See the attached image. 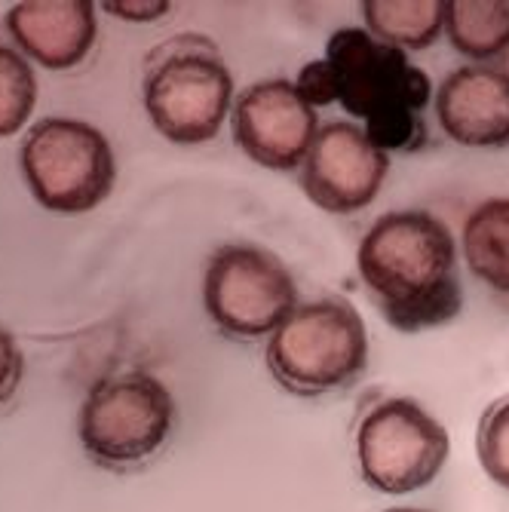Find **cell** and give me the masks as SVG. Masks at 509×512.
Masks as SVG:
<instances>
[{"instance_id": "44dd1931", "label": "cell", "mask_w": 509, "mask_h": 512, "mask_svg": "<svg viewBox=\"0 0 509 512\" xmlns=\"http://www.w3.org/2000/svg\"><path fill=\"white\" fill-rule=\"evenodd\" d=\"M105 13L120 16L123 22H157L172 7L166 0H114V4H102Z\"/></svg>"}, {"instance_id": "2e32d148", "label": "cell", "mask_w": 509, "mask_h": 512, "mask_svg": "<svg viewBox=\"0 0 509 512\" xmlns=\"http://www.w3.org/2000/svg\"><path fill=\"white\" fill-rule=\"evenodd\" d=\"M37 102V80L31 65L10 46H0V138L25 126Z\"/></svg>"}, {"instance_id": "6da1fadb", "label": "cell", "mask_w": 509, "mask_h": 512, "mask_svg": "<svg viewBox=\"0 0 509 512\" xmlns=\"http://www.w3.org/2000/svg\"><path fill=\"white\" fill-rule=\"evenodd\" d=\"M356 267L396 332L442 329L464 307L454 234L430 212L402 209L378 218L359 243Z\"/></svg>"}, {"instance_id": "3957f363", "label": "cell", "mask_w": 509, "mask_h": 512, "mask_svg": "<svg viewBox=\"0 0 509 512\" xmlns=\"http://www.w3.org/2000/svg\"><path fill=\"white\" fill-rule=\"evenodd\" d=\"M267 368L292 396L347 390L368 365V332L356 307L338 295L298 304L267 338Z\"/></svg>"}, {"instance_id": "5bb4252c", "label": "cell", "mask_w": 509, "mask_h": 512, "mask_svg": "<svg viewBox=\"0 0 509 512\" xmlns=\"http://www.w3.org/2000/svg\"><path fill=\"white\" fill-rule=\"evenodd\" d=\"M448 0H365V31L402 53L427 50L445 31Z\"/></svg>"}, {"instance_id": "277c9868", "label": "cell", "mask_w": 509, "mask_h": 512, "mask_svg": "<svg viewBox=\"0 0 509 512\" xmlns=\"http://www.w3.org/2000/svg\"><path fill=\"white\" fill-rule=\"evenodd\" d=\"M175 402L163 381L145 371H123L92 387L80 405V445L108 470L138 467L169 439Z\"/></svg>"}, {"instance_id": "8fae6325", "label": "cell", "mask_w": 509, "mask_h": 512, "mask_svg": "<svg viewBox=\"0 0 509 512\" xmlns=\"http://www.w3.org/2000/svg\"><path fill=\"white\" fill-rule=\"evenodd\" d=\"M436 120L464 148L509 145V74L494 65H464L436 89Z\"/></svg>"}, {"instance_id": "9a60e30c", "label": "cell", "mask_w": 509, "mask_h": 512, "mask_svg": "<svg viewBox=\"0 0 509 512\" xmlns=\"http://www.w3.org/2000/svg\"><path fill=\"white\" fill-rule=\"evenodd\" d=\"M445 34L451 46L473 62L509 53V0H448Z\"/></svg>"}, {"instance_id": "d6986e66", "label": "cell", "mask_w": 509, "mask_h": 512, "mask_svg": "<svg viewBox=\"0 0 509 512\" xmlns=\"http://www.w3.org/2000/svg\"><path fill=\"white\" fill-rule=\"evenodd\" d=\"M298 96L310 105V108H322L338 102V74L332 68V62L322 56L316 62H307L295 80Z\"/></svg>"}, {"instance_id": "4fadbf2b", "label": "cell", "mask_w": 509, "mask_h": 512, "mask_svg": "<svg viewBox=\"0 0 509 512\" xmlns=\"http://www.w3.org/2000/svg\"><path fill=\"white\" fill-rule=\"evenodd\" d=\"M460 252L476 279L509 295V197L485 200L467 215Z\"/></svg>"}, {"instance_id": "603a6c76", "label": "cell", "mask_w": 509, "mask_h": 512, "mask_svg": "<svg viewBox=\"0 0 509 512\" xmlns=\"http://www.w3.org/2000/svg\"><path fill=\"white\" fill-rule=\"evenodd\" d=\"M503 71H506V74H509V53H506V68H503Z\"/></svg>"}, {"instance_id": "5b68a950", "label": "cell", "mask_w": 509, "mask_h": 512, "mask_svg": "<svg viewBox=\"0 0 509 512\" xmlns=\"http://www.w3.org/2000/svg\"><path fill=\"white\" fill-rule=\"evenodd\" d=\"M22 172L34 200L50 212L96 209L117 181V163L108 138L83 120L46 117L22 142Z\"/></svg>"}, {"instance_id": "8992f818", "label": "cell", "mask_w": 509, "mask_h": 512, "mask_svg": "<svg viewBox=\"0 0 509 512\" xmlns=\"http://www.w3.org/2000/svg\"><path fill=\"white\" fill-rule=\"evenodd\" d=\"M203 304L227 338H270L298 310V286L273 252L252 243H224L203 276Z\"/></svg>"}, {"instance_id": "9c48e42d", "label": "cell", "mask_w": 509, "mask_h": 512, "mask_svg": "<svg viewBox=\"0 0 509 512\" xmlns=\"http://www.w3.org/2000/svg\"><path fill=\"white\" fill-rule=\"evenodd\" d=\"M319 129L316 108H310L298 96L295 83L283 77L252 83L230 108V132L240 151L273 172L301 169Z\"/></svg>"}, {"instance_id": "ba28073f", "label": "cell", "mask_w": 509, "mask_h": 512, "mask_svg": "<svg viewBox=\"0 0 509 512\" xmlns=\"http://www.w3.org/2000/svg\"><path fill=\"white\" fill-rule=\"evenodd\" d=\"M326 59L338 74V105L362 123L396 111L421 114L433 99L430 77L408 53L365 28H338L326 43Z\"/></svg>"}, {"instance_id": "30bf717a", "label": "cell", "mask_w": 509, "mask_h": 512, "mask_svg": "<svg viewBox=\"0 0 509 512\" xmlns=\"http://www.w3.org/2000/svg\"><path fill=\"white\" fill-rule=\"evenodd\" d=\"M390 172V154L372 145L359 123L335 120L319 129L301 166V188L310 203L335 215L372 206Z\"/></svg>"}, {"instance_id": "7a4b0ae2", "label": "cell", "mask_w": 509, "mask_h": 512, "mask_svg": "<svg viewBox=\"0 0 509 512\" xmlns=\"http://www.w3.org/2000/svg\"><path fill=\"white\" fill-rule=\"evenodd\" d=\"M142 99L154 129L172 145H203L234 108V77L212 37L175 34L145 56Z\"/></svg>"}, {"instance_id": "52a82bcc", "label": "cell", "mask_w": 509, "mask_h": 512, "mask_svg": "<svg viewBox=\"0 0 509 512\" xmlns=\"http://www.w3.org/2000/svg\"><path fill=\"white\" fill-rule=\"evenodd\" d=\"M451 451L448 430L414 399L396 396L365 411L356 430V463L368 488L411 494L427 488Z\"/></svg>"}, {"instance_id": "7402d4cb", "label": "cell", "mask_w": 509, "mask_h": 512, "mask_svg": "<svg viewBox=\"0 0 509 512\" xmlns=\"http://www.w3.org/2000/svg\"><path fill=\"white\" fill-rule=\"evenodd\" d=\"M384 512H427V509H414V506H393V509H384Z\"/></svg>"}, {"instance_id": "ffe728a7", "label": "cell", "mask_w": 509, "mask_h": 512, "mask_svg": "<svg viewBox=\"0 0 509 512\" xmlns=\"http://www.w3.org/2000/svg\"><path fill=\"white\" fill-rule=\"evenodd\" d=\"M22 375H25L22 350H19L16 338L7 329H0V405H4L19 390Z\"/></svg>"}, {"instance_id": "e0dca14e", "label": "cell", "mask_w": 509, "mask_h": 512, "mask_svg": "<svg viewBox=\"0 0 509 512\" xmlns=\"http://www.w3.org/2000/svg\"><path fill=\"white\" fill-rule=\"evenodd\" d=\"M476 454L482 470L509 491V396L485 408L476 430Z\"/></svg>"}, {"instance_id": "ac0fdd59", "label": "cell", "mask_w": 509, "mask_h": 512, "mask_svg": "<svg viewBox=\"0 0 509 512\" xmlns=\"http://www.w3.org/2000/svg\"><path fill=\"white\" fill-rule=\"evenodd\" d=\"M365 135L372 138V145L381 148L384 154L393 151H421L427 145V126L421 120V114L414 111H396V114H384L362 123Z\"/></svg>"}, {"instance_id": "7c38bea8", "label": "cell", "mask_w": 509, "mask_h": 512, "mask_svg": "<svg viewBox=\"0 0 509 512\" xmlns=\"http://www.w3.org/2000/svg\"><path fill=\"white\" fill-rule=\"evenodd\" d=\"M7 31L28 59L68 71L96 43V7L89 0H25L10 7Z\"/></svg>"}]
</instances>
